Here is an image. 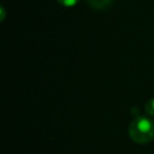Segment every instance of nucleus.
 <instances>
[{"label":"nucleus","instance_id":"f257e3e1","mask_svg":"<svg viewBox=\"0 0 154 154\" xmlns=\"http://www.w3.org/2000/svg\"><path fill=\"white\" fill-rule=\"evenodd\" d=\"M129 135L136 143H149L154 139V122L146 116H137L129 126Z\"/></svg>","mask_w":154,"mask_h":154},{"label":"nucleus","instance_id":"f03ea898","mask_svg":"<svg viewBox=\"0 0 154 154\" xmlns=\"http://www.w3.org/2000/svg\"><path fill=\"white\" fill-rule=\"evenodd\" d=\"M113 1L114 0H87L88 5H90L92 9L96 10V11L107 10L109 7H111Z\"/></svg>","mask_w":154,"mask_h":154},{"label":"nucleus","instance_id":"7ed1b4c3","mask_svg":"<svg viewBox=\"0 0 154 154\" xmlns=\"http://www.w3.org/2000/svg\"><path fill=\"white\" fill-rule=\"evenodd\" d=\"M145 111L149 115L154 116V98H151L147 101L145 106Z\"/></svg>","mask_w":154,"mask_h":154},{"label":"nucleus","instance_id":"20e7f679","mask_svg":"<svg viewBox=\"0 0 154 154\" xmlns=\"http://www.w3.org/2000/svg\"><path fill=\"white\" fill-rule=\"evenodd\" d=\"M79 1L80 0H57V2L59 3V5H61L62 7H66V8L74 7V5H76Z\"/></svg>","mask_w":154,"mask_h":154},{"label":"nucleus","instance_id":"39448f33","mask_svg":"<svg viewBox=\"0 0 154 154\" xmlns=\"http://www.w3.org/2000/svg\"><path fill=\"white\" fill-rule=\"evenodd\" d=\"M1 12H2V16H1V20H3V19H5V9H3V8H1Z\"/></svg>","mask_w":154,"mask_h":154}]
</instances>
